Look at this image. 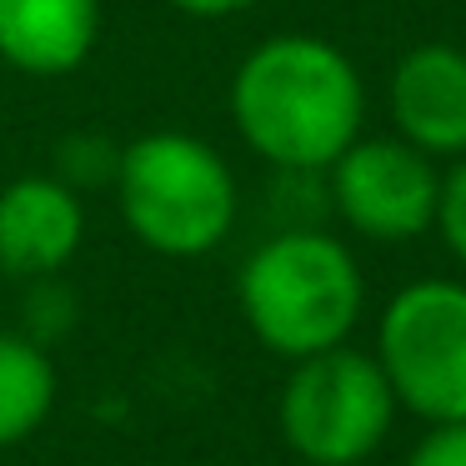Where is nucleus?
I'll return each mask as SVG.
<instances>
[{
  "label": "nucleus",
  "instance_id": "f257e3e1",
  "mask_svg": "<svg viewBox=\"0 0 466 466\" xmlns=\"http://www.w3.org/2000/svg\"><path fill=\"white\" fill-rule=\"evenodd\" d=\"M231 121L266 166L316 176L361 136L366 81L351 56L321 35H266L231 76Z\"/></svg>",
  "mask_w": 466,
  "mask_h": 466
},
{
  "label": "nucleus",
  "instance_id": "f03ea898",
  "mask_svg": "<svg viewBox=\"0 0 466 466\" xmlns=\"http://www.w3.org/2000/svg\"><path fill=\"white\" fill-rule=\"evenodd\" d=\"M236 301L251 336L281 361L351 341L366 311L361 261L321 226H286L246 256Z\"/></svg>",
  "mask_w": 466,
  "mask_h": 466
},
{
  "label": "nucleus",
  "instance_id": "7ed1b4c3",
  "mask_svg": "<svg viewBox=\"0 0 466 466\" xmlns=\"http://www.w3.org/2000/svg\"><path fill=\"white\" fill-rule=\"evenodd\" d=\"M111 186L131 236L171 261L211 256L241 216L236 171L211 141L191 131H146L126 141Z\"/></svg>",
  "mask_w": 466,
  "mask_h": 466
},
{
  "label": "nucleus",
  "instance_id": "20e7f679",
  "mask_svg": "<svg viewBox=\"0 0 466 466\" xmlns=\"http://www.w3.org/2000/svg\"><path fill=\"white\" fill-rule=\"evenodd\" d=\"M396 411H401V401H396L376 351H356L351 341L291 361V376L276 396L281 441L306 466L371 461L391 436Z\"/></svg>",
  "mask_w": 466,
  "mask_h": 466
},
{
  "label": "nucleus",
  "instance_id": "39448f33",
  "mask_svg": "<svg viewBox=\"0 0 466 466\" xmlns=\"http://www.w3.org/2000/svg\"><path fill=\"white\" fill-rule=\"evenodd\" d=\"M376 361L401 411L466 421V281L421 276L376 316Z\"/></svg>",
  "mask_w": 466,
  "mask_h": 466
},
{
  "label": "nucleus",
  "instance_id": "423d86ee",
  "mask_svg": "<svg viewBox=\"0 0 466 466\" xmlns=\"http://www.w3.org/2000/svg\"><path fill=\"white\" fill-rule=\"evenodd\" d=\"M331 206L361 241L401 246L436 231L441 171L426 151L401 136H356L331 166Z\"/></svg>",
  "mask_w": 466,
  "mask_h": 466
},
{
  "label": "nucleus",
  "instance_id": "0eeeda50",
  "mask_svg": "<svg viewBox=\"0 0 466 466\" xmlns=\"http://www.w3.org/2000/svg\"><path fill=\"white\" fill-rule=\"evenodd\" d=\"M86 206L61 176L25 171L0 186V276H61L81 256Z\"/></svg>",
  "mask_w": 466,
  "mask_h": 466
},
{
  "label": "nucleus",
  "instance_id": "6e6552de",
  "mask_svg": "<svg viewBox=\"0 0 466 466\" xmlns=\"http://www.w3.org/2000/svg\"><path fill=\"white\" fill-rule=\"evenodd\" d=\"M391 126L431 161L466 156V51L451 41H421L396 61L386 86Z\"/></svg>",
  "mask_w": 466,
  "mask_h": 466
},
{
  "label": "nucleus",
  "instance_id": "1a4fd4ad",
  "mask_svg": "<svg viewBox=\"0 0 466 466\" xmlns=\"http://www.w3.org/2000/svg\"><path fill=\"white\" fill-rule=\"evenodd\" d=\"M101 41V0H0V61L35 81H61Z\"/></svg>",
  "mask_w": 466,
  "mask_h": 466
},
{
  "label": "nucleus",
  "instance_id": "9d476101",
  "mask_svg": "<svg viewBox=\"0 0 466 466\" xmlns=\"http://www.w3.org/2000/svg\"><path fill=\"white\" fill-rule=\"evenodd\" d=\"M61 376L35 336L0 331V451L31 441L56 411Z\"/></svg>",
  "mask_w": 466,
  "mask_h": 466
},
{
  "label": "nucleus",
  "instance_id": "9b49d317",
  "mask_svg": "<svg viewBox=\"0 0 466 466\" xmlns=\"http://www.w3.org/2000/svg\"><path fill=\"white\" fill-rule=\"evenodd\" d=\"M116 166H121V146L106 131H71L56 146V176L76 191H96V186L116 181Z\"/></svg>",
  "mask_w": 466,
  "mask_h": 466
},
{
  "label": "nucleus",
  "instance_id": "f8f14e48",
  "mask_svg": "<svg viewBox=\"0 0 466 466\" xmlns=\"http://www.w3.org/2000/svg\"><path fill=\"white\" fill-rule=\"evenodd\" d=\"M76 306H71V291H66L56 276H35L31 281V296H25V336L35 341H56V336L71 326Z\"/></svg>",
  "mask_w": 466,
  "mask_h": 466
},
{
  "label": "nucleus",
  "instance_id": "ddd939ff",
  "mask_svg": "<svg viewBox=\"0 0 466 466\" xmlns=\"http://www.w3.org/2000/svg\"><path fill=\"white\" fill-rule=\"evenodd\" d=\"M436 231H441L446 251L466 271V156H456L451 171L441 176V201H436Z\"/></svg>",
  "mask_w": 466,
  "mask_h": 466
},
{
  "label": "nucleus",
  "instance_id": "4468645a",
  "mask_svg": "<svg viewBox=\"0 0 466 466\" xmlns=\"http://www.w3.org/2000/svg\"><path fill=\"white\" fill-rule=\"evenodd\" d=\"M406 466H466V421H431L406 451Z\"/></svg>",
  "mask_w": 466,
  "mask_h": 466
},
{
  "label": "nucleus",
  "instance_id": "2eb2a0df",
  "mask_svg": "<svg viewBox=\"0 0 466 466\" xmlns=\"http://www.w3.org/2000/svg\"><path fill=\"white\" fill-rule=\"evenodd\" d=\"M171 5L186 11V15H196V21H226V15L251 11L256 0H171Z\"/></svg>",
  "mask_w": 466,
  "mask_h": 466
},
{
  "label": "nucleus",
  "instance_id": "dca6fc26",
  "mask_svg": "<svg viewBox=\"0 0 466 466\" xmlns=\"http://www.w3.org/2000/svg\"><path fill=\"white\" fill-rule=\"evenodd\" d=\"M346 466H371V461H346Z\"/></svg>",
  "mask_w": 466,
  "mask_h": 466
}]
</instances>
